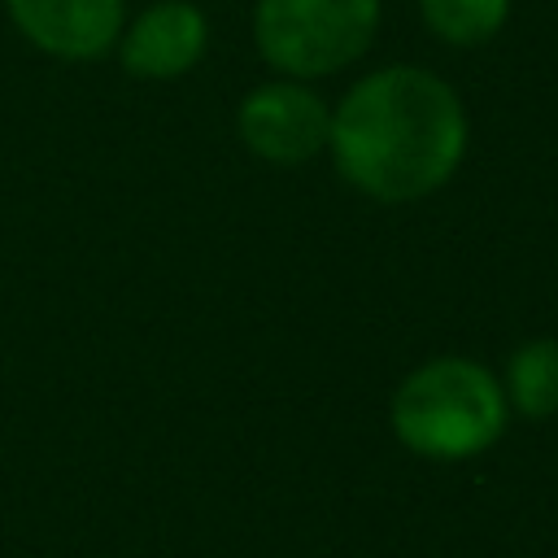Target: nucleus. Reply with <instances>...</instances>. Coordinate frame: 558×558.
<instances>
[{
    "instance_id": "nucleus-1",
    "label": "nucleus",
    "mask_w": 558,
    "mask_h": 558,
    "mask_svg": "<svg viewBox=\"0 0 558 558\" xmlns=\"http://www.w3.org/2000/svg\"><path fill=\"white\" fill-rule=\"evenodd\" d=\"M471 144L462 96L423 65H379L331 105L327 153L349 187L405 205L440 192Z\"/></svg>"
},
{
    "instance_id": "nucleus-2",
    "label": "nucleus",
    "mask_w": 558,
    "mask_h": 558,
    "mask_svg": "<svg viewBox=\"0 0 558 558\" xmlns=\"http://www.w3.org/2000/svg\"><path fill=\"white\" fill-rule=\"evenodd\" d=\"M392 436L427 462H466L506 436L510 405L501 375L484 362L445 353L414 366L388 405Z\"/></svg>"
},
{
    "instance_id": "nucleus-3",
    "label": "nucleus",
    "mask_w": 558,
    "mask_h": 558,
    "mask_svg": "<svg viewBox=\"0 0 558 558\" xmlns=\"http://www.w3.org/2000/svg\"><path fill=\"white\" fill-rule=\"evenodd\" d=\"M379 31V0H257L253 44L262 61L301 83L349 70Z\"/></svg>"
},
{
    "instance_id": "nucleus-4",
    "label": "nucleus",
    "mask_w": 558,
    "mask_h": 558,
    "mask_svg": "<svg viewBox=\"0 0 558 558\" xmlns=\"http://www.w3.org/2000/svg\"><path fill=\"white\" fill-rule=\"evenodd\" d=\"M235 131L257 161L270 166H305L327 153L331 140V105L301 78H266L244 92L235 109Z\"/></svg>"
},
{
    "instance_id": "nucleus-5",
    "label": "nucleus",
    "mask_w": 558,
    "mask_h": 558,
    "mask_svg": "<svg viewBox=\"0 0 558 558\" xmlns=\"http://www.w3.org/2000/svg\"><path fill=\"white\" fill-rule=\"evenodd\" d=\"M205 48H209V22L192 0H153L118 35L122 70L144 83H170L192 74Z\"/></svg>"
},
{
    "instance_id": "nucleus-6",
    "label": "nucleus",
    "mask_w": 558,
    "mask_h": 558,
    "mask_svg": "<svg viewBox=\"0 0 558 558\" xmlns=\"http://www.w3.org/2000/svg\"><path fill=\"white\" fill-rule=\"evenodd\" d=\"M13 31L57 61H96L118 48L126 0H4Z\"/></svg>"
},
{
    "instance_id": "nucleus-7",
    "label": "nucleus",
    "mask_w": 558,
    "mask_h": 558,
    "mask_svg": "<svg viewBox=\"0 0 558 558\" xmlns=\"http://www.w3.org/2000/svg\"><path fill=\"white\" fill-rule=\"evenodd\" d=\"M501 392H506V405L514 414L554 418L558 414V340H549V336L523 340L506 357Z\"/></svg>"
},
{
    "instance_id": "nucleus-8",
    "label": "nucleus",
    "mask_w": 558,
    "mask_h": 558,
    "mask_svg": "<svg viewBox=\"0 0 558 558\" xmlns=\"http://www.w3.org/2000/svg\"><path fill=\"white\" fill-rule=\"evenodd\" d=\"M423 26L449 48H480L510 22V0H418Z\"/></svg>"
}]
</instances>
